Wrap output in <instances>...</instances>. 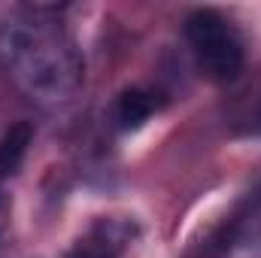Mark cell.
I'll list each match as a JSON object with an SVG mask.
<instances>
[{"instance_id":"obj_1","label":"cell","mask_w":261,"mask_h":258,"mask_svg":"<svg viewBox=\"0 0 261 258\" xmlns=\"http://www.w3.org/2000/svg\"><path fill=\"white\" fill-rule=\"evenodd\" d=\"M0 70L34 104L58 107L85 79L82 55L49 9H28L0 24Z\"/></svg>"},{"instance_id":"obj_6","label":"cell","mask_w":261,"mask_h":258,"mask_svg":"<svg viewBox=\"0 0 261 258\" xmlns=\"http://www.w3.org/2000/svg\"><path fill=\"white\" fill-rule=\"evenodd\" d=\"M0 258H3V252H0Z\"/></svg>"},{"instance_id":"obj_2","label":"cell","mask_w":261,"mask_h":258,"mask_svg":"<svg viewBox=\"0 0 261 258\" xmlns=\"http://www.w3.org/2000/svg\"><path fill=\"white\" fill-rule=\"evenodd\" d=\"M186 40L200 73L213 82H234L243 70V40L216 9H197L186 21Z\"/></svg>"},{"instance_id":"obj_3","label":"cell","mask_w":261,"mask_h":258,"mask_svg":"<svg viewBox=\"0 0 261 258\" xmlns=\"http://www.w3.org/2000/svg\"><path fill=\"white\" fill-rule=\"evenodd\" d=\"M130 243V225L119 219L94 222L73 246L70 258H119Z\"/></svg>"},{"instance_id":"obj_5","label":"cell","mask_w":261,"mask_h":258,"mask_svg":"<svg viewBox=\"0 0 261 258\" xmlns=\"http://www.w3.org/2000/svg\"><path fill=\"white\" fill-rule=\"evenodd\" d=\"M31 140H34V128L28 122H18V125H12L3 134V140H0V179L12 176L21 167Z\"/></svg>"},{"instance_id":"obj_4","label":"cell","mask_w":261,"mask_h":258,"mask_svg":"<svg viewBox=\"0 0 261 258\" xmlns=\"http://www.w3.org/2000/svg\"><path fill=\"white\" fill-rule=\"evenodd\" d=\"M155 113V97L143 88H128L113 104V122L119 131H137Z\"/></svg>"}]
</instances>
